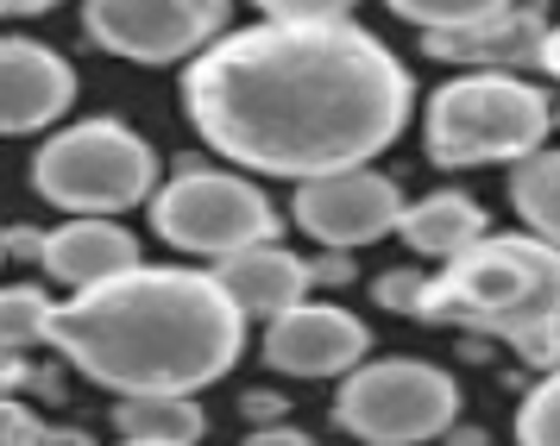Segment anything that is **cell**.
I'll return each mask as SVG.
<instances>
[{"mask_svg":"<svg viewBox=\"0 0 560 446\" xmlns=\"http://www.w3.org/2000/svg\"><path fill=\"white\" fill-rule=\"evenodd\" d=\"M32 189L63 214H127L158 196V151L127 120H77L32 157Z\"/></svg>","mask_w":560,"mask_h":446,"instance_id":"5b68a950","label":"cell"},{"mask_svg":"<svg viewBox=\"0 0 560 446\" xmlns=\"http://www.w3.org/2000/svg\"><path fill=\"white\" fill-rule=\"evenodd\" d=\"M0 239H7V258H38V265H45V239H51V233H38V226H7Z\"/></svg>","mask_w":560,"mask_h":446,"instance_id":"d4e9b609","label":"cell"},{"mask_svg":"<svg viewBox=\"0 0 560 446\" xmlns=\"http://www.w3.org/2000/svg\"><path fill=\"white\" fill-rule=\"evenodd\" d=\"M422 290H429V277H416L404 265V271H384L378 283H372V296L390 308V315H416V302H422Z\"/></svg>","mask_w":560,"mask_h":446,"instance_id":"603a6c76","label":"cell"},{"mask_svg":"<svg viewBox=\"0 0 560 446\" xmlns=\"http://www.w3.org/2000/svg\"><path fill=\"white\" fill-rule=\"evenodd\" d=\"M82 32L127 63H196L228 38V0H82Z\"/></svg>","mask_w":560,"mask_h":446,"instance_id":"ba28073f","label":"cell"},{"mask_svg":"<svg viewBox=\"0 0 560 446\" xmlns=\"http://www.w3.org/2000/svg\"><path fill=\"white\" fill-rule=\"evenodd\" d=\"M114 427H120V441L139 446H196L208 434V415L196 397H120Z\"/></svg>","mask_w":560,"mask_h":446,"instance_id":"2e32d148","label":"cell"},{"mask_svg":"<svg viewBox=\"0 0 560 446\" xmlns=\"http://www.w3.org/2000/svg\"><path fill=\"white\" fill-rule=\"evenodd\" d=\"M0 258H7V239H0Z\"/></svg>","mask_w":560,"mask_h":446,"instance_id":"836d02e7","label":"cell"},{"mask_svg":"<svg viewBox=\"0 0 560 446\" xmlns=\"http://www.w3.org/2000/svg\"><path fill=\"white\" fill-rule=\"evenodd\" d=\"M548 7L541 0H516L504 13H491L479 25H459V32H429L422 50L441 57V63H466V70H541V50H548Z\"/></svg>","mask_w":560,"mask_h":446,"instance_id":"7c38bea8","label":"cell"},{"mask_svg":"<svg viewBox=\"0 0 560 446\" xmlns=\"http://www.w3.org/2000/svg\"><path fill=\"white\" fill-rule=\"evenodd\" d=\"M541 70H548V75L560 82V25L548 32V50H541Z\"/></svg>","mask_w":560,"mask_h":446,"instance_id":"1f68e13d","label":"cell"},{"mask_svg":"<svg viewBox=\"0 0 560 446\" xmlns=\"http://www.w3.org/2000/svg\"><path fill=\"white\" fill-rule=\"evenodd\" d=\"M397 239H404L416 258H441V265H454L459 251H472L485 239V208L472 196H459V189H434V196H422V201H409L404 208Z\"/></svg>","mask_w":560,"mask_h":446,"instance_id":"9a60e30c","label":"cell"},{"mask_svg":"<svg viewBox=\"0 0 560 446\" xmlns=\"http://www.w3.org/2000/svg\"><path fill=\"white\" fill-rule=\"evenodd\" d=\"M308 277H315V283H347V277H353V251H328V258H308Z\"/></svg>","mask_w":560,"mask_h":446,"instance_id":"83f0119b","label":"cell"},{"mask_svg":"<svg viewBox=\"0 0 560 446\" xmlns=\"http://www.w3.org/2000/svg\"><path fill=\"white\" fill-rule=\"evenodd\" d=\"M32 446H89V434H77V427H45Z\"/></svg>","mask_w":560,"mask_h":446,"instance_id":"4dcf8cb0","label":"cell"},{"mask_svg":"<svg viewBox=\"0 0 560 446\" xmlns=\"http://www.w3.org/2000/svg\"><path fill=\"white\" fill-rule=\"evenodd\" d=\"M529 372H541V377H555L560 372V315L555 321H541V327H529V333H516V340H504Z\"/></svg>","mask_w":560,"mask_h":446,"instance_id":"44dd1931","label":"cell"},{"mask_svg":"<svg viewBox=\"0 0 560 446\" xmlns=\"http://www.w3.org/2000/svg\"><path fill=\"white\" fill-rule=\"evenodd\" d=\"M145 258H139V239H132L127 226L102 221V214H77V221H63L45 239V271L57 283H70V290H95V283H114V277L139 271Z\"/></svg>","mask_w":560,"mask_h":446,"instance_id":"4fadbf2b","label":"cell"},{"mask_svg":"<svg viewBox=\"0 0 560 446\" xmlns=\"http://www.w3.org/2000/svg\"><path fill=\"white\" fill-rule=\"evenodd\" d=\"M265 20H283V25H322V20H347L353 0H253Z\"/></svg>","mask_w":560,"mask_h":446,"instance_id":"7402d4cb","label":"cell"},{"mask_svg":"<svg viewBox=\"0 0 560 446\" xmlns=\"http://www.w3.org/2000/svg\"><path fill=\"white\" fill-rule=\"evenodd\" d=\"M510 208L529 233L560 246V145H541L535 157H523L510 171Z\"/></svg>","mask_w":560,"mask_h":446,"instance_id":"e0dca14e","label":"cell"},{"mask_svg":"<svg viewBox=\"0 0 560 446\" xmlns=\"http://www.w3.org/2000/svg\"><path fill=\"white\" fill-rule=\"evenodd\" d=\"M70 101H77V70L63 63V50L38 38H0V139L57 126Z\"/></svg>","mask_w":560,"mask_h":446,"instance_id":"8fae6325","label":"cell"},{"mask_svg":"<svg viewBox=\"0 0 560 446\" xmlns=\"http://www.w3.org/2000/svg\"><path fill=\"white\" fill-rule=\"evenodd\" d=\"M51 347L114 397H196L240 365L246 315L214 271L139 265L63 302Z\"/></svg>","mask_w":560,"mask_h":446,"instance_id":"7a4b0ae2","label":"cell"},{"mask_svg":"<svg viewBox=\"0 0 560 446\" xmlns=\"http://www.w3.org/2000/svg\"><path fill=\"white\" fill-rule=\"evenodd\" d=\"M57 0H0V20H26V13H51Z\"/></svg>","mask_w":560,"mask_h":446,"instance_id":"f546056e","label":"cell"},{"mask_svg":"<svg viewBox=\"0 0 560 446\" xmlns=\"http://www.w3.org/2000/svg\"><path fill=\"white\" fill-rule=\"evenodd\" d=\"M404 208H409L404 189L384 171H372V164L308 176V183H296V201H290L296 226L328 251H359L372 239H384V233H397Z\"/></svg>","mask_w":560,"mask_h":446,"instance_id":"9c48e42d","label":"cell"},{"mask_svg":"<svg viewBox=\"0 0 560 446\" xmlns=\"http://www.w3.org/2000/svg\"><path fill=\"white\" fill-rule=\"evenodd\" d=\"M152 226L164 246L221 265V258H233V251H246V246H278L283 221L253 176L183 164L152 196Z\"/></svg>","mask_w":560,"mask_h":446,"instance_id":"52a82bcc","label":"cell"},{"mask_svg":"<svg viewBox=\"0 0 560 446\" xmlns=\"http://www.w3.org/2000/svg\"><path fill=\"white\" fill-rule=\"evenodd\" d=\"M26 359H20V352H7L0 347V397H20V384H26Z\"/></svg>","mask_w":560,"mask_h":446,"instance_id":"f1b7e54d","label":"cell"},{"mask_svg":"<svg viewBox=\"0 0 560 446\" xmlns=\"http://www.w3.org/2000/svg\"><path fill=\"white\" fill-rule=\"evenodd\" d=\"M516 446H560V372L535 377V390L516 402Z\"/></svg>","mask_w":560,"mask_h":446,"instance_id":"ffe728a7","label":"cell"},{"mask_svg":"<svg viewBox=\"0 0 560 446\" xmlns=\"http://www.w3.org/2000/svg\"><path fill=\"white\" fill-rule=\"evenodd\" d=\"M214 283L240 302V315H258V321H278L283 308L308 302V258L290 246H246L214 265Z\"/></svg>","mask_w":560,"mask_h":446,"instance_id":"5bb4252c","label":"cell"},{"mask_svg":"<svg viewBox=\"0 0 560 446\" xmlns=\"http://www.w3.org/2000/svg\"><path fill=\"white\" fill-rule=\"evenodd\" d=\"M447 446H485V434H479V427H454V434H447Z\"/></svg>","mask_w":560,"mask_h":446,"instance_id":"d6a6232c","label":"cell"},{"mask_svg":"<svg viewBox=\"0 0 560 446\" xmlns=\"http://www.w3.org/2000/svg\"><path fill=\"white\" fill-rule=\"evenodd\" d=\"M372 333L340 302H296L265 321V365L283 377H347L365 365Z\"/></svg>","mask_w":560,"mask_h":446,"instance_id":"30bf717a","label":"cell"},{"mask_svg":"<svg viewBox=\"0 0 560 446\" xmlns=\"http://www.w3.org/2000/svg\"><path fill=\"white\" fill-rule=\"evenodd\" d=\"M560 315V246L541 233H485L472 251L429 277L416 321L466 327L479 340H516Z\"/></svg>","mask_w":560,"mask_h":446,"instance_id":"3957f363","label":"cell"},{"mask_svg":"<svg viewBox=\"0 0 560 446\" xmlns=\"http://www.w3.org/2000/svg\"><path fill=\"white\" fill-rule=\"evenodd\" d=\"M183 107L202 145L240 171L308 183L397 145L416 89L397 50L353 20H258L183 70Z\"/></svg>","mask_w":560,"mask_h":446,"instance_id":"6da1fadb","label":"cell"},{"mask_svg":"<svg viewBox=\"0 0 560 446\" xmlns=\"http://www.w3.org/2000/svg\"><path fill=\"white\" fill-rule=\"evenodd\" d=\"M555 107L529 75L466 70L441 82L422 107V145L441 171H479V164H523L548 145Z\"/></svg>","mask_w":560,"mask_h":446,"instance_id":"277c9868","label":"cell"},{"mask_svg":"<svg viewBox=\"0 0 560 446\" xmlns=\"http://www.w3.org/2000/svg\"><path fill=\"white\" fill-rule=\"evenodd\" d=\"M57 308H63V302H51L38 283H7V290H0V347L26 352V347H38V340H51Z\"/></svg>","mask_w":560,"mask_h":446,"instance_id":"ac0fdd59","label":"cell"},{"mask_svg":"<svg viewBox=\"0 0 560 446\" xmlns=\"http://www.w3.org/2000/svg\"><path fill=\"white\" fill-rule=\"evenodd\" d=\"M240 446H315V441H308L303 427H283V422H271V427H253V434H246Z\"/></svg>","mask_w":560,"mask_h":446,"instance_id":"4316f807","label":"cell"},{"mask_svg":"<svg viewBox=\"0 0 560 446\" xmlns=\"http://www.w3.org/2000/svg\"><path fill=\"white\" fill-rule=\"evenodd\" d=\"M384 7L429 38V32H459V25H479V20H491V13L516 7V0H384Z\"/></svg>","mask_w":560,"mask_h":446,"instance_id":"d6986e66","label":"cell"},{"mask_svg":"<svg viewBox=\"0 0 560 446\" xmlns=\"http://www.w3.org/2000/svg\"><path fill=\"white\" fill-rule=\"evenodd\" d=\"M334 422L359 446H422L459 427V384L429 359H365L334 390Z\"/></svg>","mask_w":560,"mask_h":446,"instance_id":"8992f818","label":"cell"},{"mask_svg":"<svg viewBox=\"0 0 560 446\" xmlns=\"http://www.w3.org/2000/svg\"><path fill=\"white\" fill-rule=\"evenodd\" d=\"M38 434H45V422L32 415L26 402H20V397H0V446H32Z\"/></svg>","mask_w":560,"mask_h":446,"instance_id":"cb8c5ba5","label":"cell"},{"mask_svg":"<svg viewBox=\"0 0 560 446\" xmlns=\"http://www.w3.org/2000/svg\"><path fill=\"white\" fill-rule=\"evenodd\" d=\"M240 409H246V422H253V427L283 422V397H271V390H246V397H240Z\"/></svg>","mask_w":560,"mask_h":446,"instance_id":"484cf974","label":"cell"},{"mask_svg":"<svg viewBox=\"0 0 560 446\" xmlns=\"http://www.w3.org/2000/svg\"><path fill=\"white\" fill-rule=\"evenodd\" d=\"M127 446H139V441H127Z\"/></svg>","mask_w":560,"mask_h":446,"instance_id":"e575fe53","label":"cell"},{"mask_svg":"<svg viewBox=\"0 0 560 446\" xmlns=\"http://www.w3.org/2000/svg\"><path fill=\"white\" fill-rule=\"evenodd\" d=\"M555 120H560V114H555Z\"/></svg>","mask_w":560,"mask_h":446,"instance_id":"d590c367","label":"cell"}]
</instances>
